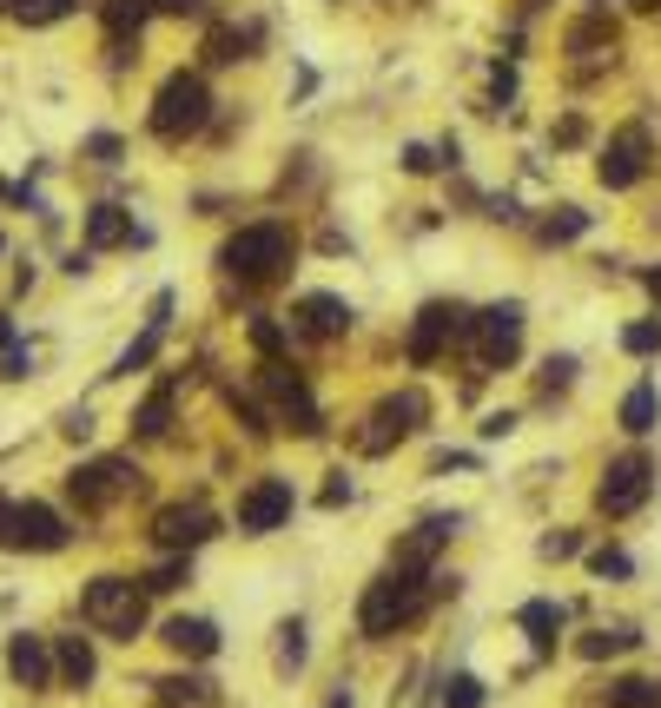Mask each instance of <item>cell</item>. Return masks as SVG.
<instances>
[{
  "instance_id": "obj_33",
  "label": "cell",
  "mask_w": 661,
  "mask_h": 708,
  "mask_svg": "<svg viewBox=\"0 0 661 708\" xmlns=\"http://www.w3.org/2000/svg\"><path fill=\"white\" fill-rule=\"evenodd\" d=\"M622 351H628V358H654V351H661V319L628 325V332H622Z\"/></svg>"
},
{
  "instance_id": "obj_12",
  "label": "cell",
  "mask_w": 661,
  "mask_h": 708,
  "mask_svg": "<svg viewBox=\"0 0 661 708\" xmlns=\"http://www.w3.org/2000/svg\"><path fill=\"white\" fill-rule=\"evenodd\" d=\"M66 517L47 510V504H14L8 510V549H40V557H53V549H66Z\"/></svg>"
},
{
  "instance_id": "obj_7",
  "label": "cell",
  "mask_w": 661,
  "mask_h": 708,
  "mask_svg": "<svg viewBox=\"0 0 661 708\" xmlns=\"http://www.w3.org/2000/svg\"><path fill=\"white\" fill-rule=\"evenodd\" d=\"M66 490H73V504H79V510H107V504H120V497H133V490H139V463H133V457L79 463L73 477H66Z\"/></svg>"
},
{
  "instance_id": "obj_29",
  "label": "cell",
  "mask_w": 661,
  "mask_h": 708,
  "mask_svg": "<svg viewBox=\"0 0 661 708\" xmlns=\"http://www.w3.org/2000/svg\"><path fill=\"white\" fill-rule=\"evenodd\" d=\"M529 636H536V649H556V622H562V609L556 603H523V616H516Z\"/></svg>"
},
{
  "instance_id": "obj_38",
  "label": "cell",
  "mask_w": 661,
  "mask_h": 708,
  "mask_svg": "<svg viewBox=\"0 0 661 708\" xmlns=\"http://www.w3.org/2000/svg\"><path fill=\"white\" fill-rule=\"evenodd\" d=\"M252 345H259L265 358H278V351H285V332H278L272 319H252Z\"/></svg>"
},
{
  "instance_id": "obj_6",
  "label": "cell",
  "mask_w": 661,
  "mask_h": 708,
  "mask_svg": "<svg viewBox=\"0 0 661 708\" xmlns=\"http://www.w3.org/2000/svg\"><path fill=\"white\" fill-rule=\"evenodd\" d=\"M470 345H476V364H483V371H503V364H516V351H523V305H516V298H503V305L476 311V332H470Z\"/></svg>"
},
{
  "instance_id": "obj_57",
  "label": "cell",
  "mask_w": 661,
  "mask_h": 708,
  "mask_svg": "<svg viewBox=\"0 0 661 708\" xmlns=\"http://www.w3.org/2000/svg\"><path fill=\"white\" fill-rule=\"evenodd\" d=\"M596 8H602V0H596Z\"/></svg>"
},
{
  "instance_id": "obj_51",
  "label": "cell",
  "mask_w": 661,
  "mask_h": 708,
  "mask_svg": "<svg viewBox=\"0 0 661 708\" xmlns=\"http://www.w3.org/2000/svg\"><path fill=\"white\" fill-rule=\"evenodd\" d=\"M641 285H648V298H661V272H641Z\"/></svg>"
},
{
  "instance_id": "obj_49",
  "label": "cell",
  "mask_w": 661,
  "mask_h": 708,
  "mask_svg": "<svg viewBox=\"0 0 661 708\" xmlns=\"http://www.w3.org/2000/svg\"><path fill=\"white\" fill-rule=\"evenodd\" d=\"M510 431H516L510 411H489V418H483V437H510Z\"/></svg>"
},
{
  "instance_id": "obj_40",
  "label": "cell",
  "mask_w": 661,
  "mask_h": 708,
  "mask_svg": "<svg viewBox=\"0 0 661 708\" xmlns=\"http://www.w3.org/2000/svg\"><path fill=\"white\" fill-rule=\"evenodd\" d=\"M575 549H583V536H575V530H562V536H542V557H575Z\"/></svg>"
},
{
  "instance_id": "obj_28",
  "label": "cell",
  "mask_w": 661,
  "mask_h": 708,
  "mask_svg": "<svg viewBox=\"0 0 661 708\" xmlns=\"http://www.w3.org/2000/svg\"><path fill=\"white\" fill-rule=\"evenodd\" d=\"M139 583H146V596L179 589V583H192V557H179V549H165V563H159L152 576H139Z\"/></svg>"
},
{
  "instance_id": "obj_14",
  "label": "cell",
  "mask_w": 661,
  "mask_h": 708,
  "mask_svg": "<svg viewBox=\"0 0 661 708\" xmlns=\"http://www.w3.org/2000/svg\"><path fill=\"white\" fill-rule=\"evenodd\" d=\"M457 536V517H424L417 530H410L397 549H390V570H410V576H424L431 563H437V549Z\"/></svg>"
},
{
  "instance_id": "obj_52",
  "label": "cell",
  "mask_w": 661,
  "mask_h": 708,
  "mask_svg": "<svg viewBox=\"0 0 661 708\" xmlns=\"http://www.w3.org/2000/svg\"><path fill=\"white\" fill-rule=\"evenodd\" d=\"M8 345H14V325H8V319H0V351H8Z\"/></svg>"
},
{
  "instance_id": "obj_23",
  "label": "cell",
  "mask_w": 661,
  "mask_h": 708,
  "mask_svg": "<svg viewBox=\"0 0 661 708\" xmlns=\"http://www.w3.org/2000/svg\"><path fill=\"white\" fill-rule=\"evenodd\" d=\"M252 27H212V40H205V60L212 66H232V60H245V53H252Z\"/></svg>"
},
{
  "instance_id": "obj_56",
  "label": "cell",
  "mask_w": 661,
  "mask_h": 708,
  "mask_svg": "<svg viewBox=\"0 0 661 708\" xmlns=\"http://www.w3.org/2000/svg\"><path fill=\"white\" fill-rule=\"evenodd\" d=\"M0 252H8V239H0Z\"/></svg>"
},
{
  "instance_id": "obj_41",
  "label": "cell",
  "mask_w": 661,
  "mask_h": 708,
  "mask_svg": "<svg viewBox=\"0 0 661 708\" xmlns=\"http://www.w3.org/2000/svg\"><path fill=\"white\" fill-rule=\"evenodd\" d=\"M569 377H575V358H549L542 364V390H562Z\"/></svg>"
},
{
  "instance_id": "obj_54",
  "label": "cell",
  "mask_w": 661,
  "mask_h": 708,
  "mask_svg": "<svg viewBox=\"0 0 661 708\" xmlns=\"http://www.w3.org/2000/svg\"><path fill=\"white\" fill-rule=\"evenodd\" d=\"M0 14H14V0H0Z\"/></svg>"
},
{
  "instance_id": "obj_55",
  "label": "cell",
  "mask_w": 661,
  "mask_h": 708,
  "mask_svg": "<svg viewBox=\"0 0 661 708\" xmlns=\"http://www.w3.org/2000/svg\"><path fill=\"white\" fill-rule=\"evenodd\" d=\"M635 8H661V0H635Z\"/></svg>"
},
{
  "instance_id": "obj_11",
  "label": "cell",
  "mask_w": 661,
  "mask_h": 708,
  "mask_svg": "<svg viewBox=\"0 0 661 708\" xmlns=\"http://www.w3.org/2000/svg\"><path fill=\"white\" fill-rule=\"evenodd\" d=\"M205 536H219V517H212L205 504H165V510L152 517V543H159V549H179V557H192Z\"/></svg>"
},
{
  "instance_id": "obj_3",
  "label": "cell",
  "mask_w": 661,
  "mask_h": 708,
  "mask_svg": "<svg viewBox=\"0 0 661 708\" xmlns=\"http://www.w3.org/2000/svg\"><path fill=\"white\" fill-rule=\"evenodd\" d=\"M79 616H87L93 629H107V636L133 643L146 629V583L139 576H93L87 596H79Z\"/></svg>"
},
{
  "instance_id": "obj_19",
  "label": "cell",
  "mask_w": 661,
  "mask_h": 708,
  "mask_svg": "<svg viewBox=\"0 0 661 708\" xmlns=\"http://www.w3.org/2000/svg\"><path fill=\"white\" fill-rule=\"evenodd\" d=\"M93 669H100V656H93L87 636H60V643H53V675H60L66 688H87Z\"/></svg>"
},
{
  "instance_id": "obj_39",
  "label": "cell",
  "mask_w": 661,
  "mask_h": 708,
  "mask_svg": "<svg viewBox=\"0 0 661 708\" xmlns=\"http://www.w3.org/2000/svg\"><path fill=\"white\" fill-rule=\"evenodd\" d=\"M27 371H34V358H27L21 345H8V358H0V377H8V384H21Z\"/></svg>"
},
{
  "instance_id": "obj_30",
  "label": "cell",
  "mask_w": 661,
  "mask_h": 708,
  "mask_svg": "<svg viewBox=\"0 0 661 708\" xmlns=\"http://www.w3.org/2000/svg\"><path fill=\"white\" fill-rule=\"evenodd\" d=\"M622 649H635L628 629H615V636H609V629H596V636L575 643V656H583V662H609V656H622Z\"/></svg>"
},
{
  "instance_id": "obj_50",
  "label": "cell",
  "mask_w": 661,
  "mask_h": 708,
  "mask_svg": "<svg viewBox=\"0 0 661 708\" xmlns=\"http://www.w3.org/2000/svg\"><path fill=\"white\" fill-rule=\"evenodd\" d=\"M8 510H14V504H8V497H0V549H8Z\"/></svg>"
},
{
  "instance_id": "obj_36",
  "label": "cell",
  "mask_w": 661,
  "mask_h": 708,
  "mask_svg": "<svg viewBox=\"0 0 661 708\" xmlns=\"http://www.w3.org/2000/svg\"><path fill=\"white\" fill-rule=\"evenodd\" d=\"M444 708H483V682L476 675H450L444 682Z\"/></svg>"
},
{
  "instance_id": "obj_42",
  "label": "cell",
  "mask_w": 661,
  "mask_h": 708,
  "mask_svg": "<svg viewBox=\"0 0 661 708\" xmlns=\"http://www.w3.org/2000/svg\"><path fill=\"white\" fill-rule=\"evenodd\" d=\"M87 152H93V160H100V166H113V160H120V152H126V146H120L113 133H93V139H87Z\"/></svg>"
},
{
  "instance_id": "obj_25",
  "label": "cell",
  "mask_w": 661,
  "mask_h": 708,
  "mask_svg": "<svg viewBox=\"0 0 661 708\" xmlns=\"http://www.w3.org/2000/svg\"><path fill=\"white\" fill-rule=\"evenodd\" d=\"M583 232H589V212H583V206H556V212L542 219V239H549V246H569V239H583Z\"/></svg>"
},
{
  "instance_id": "obj_44",
  "label": "cell",
  "mask_w": 661,
  "mask_h": 708,
  "mask_svg": "<svg viewBox=\"0 0 661 708\" xmlns=\"http://www.w3.org/2000/svg\"><path fill=\"white\" fill-rule=\"evenodd\" d=\"M403 166H410V173H437L444 160H437V152H431V146H410V152H403Z\"/></svg>"
},
{
  "instance_id": "obj_53",
  "label": "cell",
  "mask_w": 661,
  "mask_h": 708,
  "mask_svg": "<svg viewBox=\"0 0 661 708\" xmlns=\"http://www.w3.org/2000/svg\"><path fill=\"white\" fill-rule=\"evenodd\" d=\"M324 708H351V695H330V701H324Z\"/></svg>"
},
{
  "instance_id": "obj_15",
  "label": "cell",
  "mask_w": 661,
  "mask_h": 708,
  "mask_svg": "<svg viewBox=\"0 0 661 708\" xmlns=\"http://www.w3.org/2000/svg\"><path fill=\"white\" fill-rule=\"evenodd\" d=\"M298 319H304L311 338H345V332H351V305H345L338 291H304V298H298Z\"/></svg>"
},
{
  "instance_id": "obj_9",
  "label": "cell",
  "mask_w": 661,
  "mask_h": 708,
  "mask_svg": "<svg viewBox=\"0 0 661 708\" xmlns=\"http://www.w3.org/2000/svg\"><path fill=\"white\" fill-rule=\"evenodd\" d=\"M424 418H431V398L424 390H397V398H384L377 405V418H371V431L358 437V450H390L397 437H410V431H424Z\"/></svg>"
},
{
  "instance_id": "obj_1",
  "label": "cell",
  "mask_w": 661,
  "mask_h": 708,
  "mask_svg": "<svg viewBox=\"0 0 661 708\" xmlns=\"http://www.w3.org/2000/svg\"><path fill=\"white\" fill-rule=\"evenodd\" d=\"M291 252H298L291 225L259 219V225H238V232H232L225 252H219V265H225V278H238V285H278V278L291 272Z\"/></svg>"
},
{
  "instance_id": "obj_37",
  "label": "cell",
  "mask_w": 661,
  "mask_h": 708,
  "mask_svg": "<svg viewBox=\"0 0 661 708\" xmlns=\"http://www.w3.org/2000/svg\"><path fill=\"white\" fill-rule=\"evenodd\" d=\"M60 431H66L73 444H87V437H93V411H87V405H73V411H60Z\"/></svg>"
},
{
  "instance_id": "obj_32",
  "label": "cell",
  "mask_w": 661,
  "mask_h": 708,
  "mask_svg": "<svg viewBox=\"0 0 661 708\" xmlns=\"http://www.w3.org/2000/svg\"><path fill=\"white\" fill-rule=\"evenodd\" d=\"M66 14H73V0H14V21L21 27H53Z\"/></svg>"
},
{
  "instance_id": "obj_18",
  "label": "cell",
  "mask_w": 661,
  "mask_h": 708,
  "mask_svg": "<svg viewBox=\"0 0 661 708\" xmlns=\"http://www.w3.org/2000/svg\"><path fill=\"white\" fill-rule=\"evenodd\" d=\"M133 239H146V232H133V212H120V206L87 212V252H113V246H133Z\"/></svg>"
},
{
  "instance_id": "obj_17",
  "label": "cell",
  "mask_w": 661,
  "mask_h": 708,
  "mask_svg": "<svg viewBox=\"0 0 661 708\" xmlns=\"http://www.w3.org/2000/svg\"><path fill=\"white\" fill-rule=\"evenodd\" d=\"M159 636L173 656H219V622H205V616H173Z\"/></svg>"
},
{
  "instance_id": "obj_34",
  "label": "cell",
  "mask_w": 661,
  "mask_h": 708,
  "mask_svg": "<svg viewBox=\"0 0 661 708\" xmlns=\"http://www.w3.org/2000/svg\"><path fill=\"white\" fill-rule=\"evenodd\" d=\"M278 669H304V622L298 616L278 629Z\"/></svg>"
},
{
  "instance_id": "obj_20",
  "label": "cell",
  "mask_w": 661,
  "mask_h": 708,
  "mask_svg": "<svg viewBox=\"0 0 661 708\" xmlns=\"http://www.w3.org/2000/svg\"><path fill=\"white\" fill-rule=\"evenodd\" d=\"M159 708H219V682L212 675H165Z\"/></svg>"
},
{
  "instance_id": "obj_35",
  "label": "cell",
  "mask_w": 661,
  "mask_h": 708,
  "mask_svg": "<svg viewBox=\"0 0 661 708\" xmlns=\"http://www.w3.org/2000/svg\"><path fill=\"white\" fill-rule=\"evenodd\" d=\"M159 338H165V332H146L139 345H126V351H120V364H113V377H133L139 364H152V351H159Z\"/></svg>"
},
{
  "instance_id": "obj_21",
  "label": "cell",
  "mask_w": 661,
  "mask_h": 708,
  "mask_svg": "<svg viewBox=\"0 0 661 708\" xmlns=\"http://www.w3.org/2000/svg\"><path fill=\"white\" fill-rule=\"evenodd\" d=\"M152 14V0H100V21H107V40H139Z\"/></svg>"
},
{
  "instance_id": "obj_31",
  "label": "cell",
  "mask_w": 661,
  "mask_h": 708,
  "mask_svg": "<svg viewBox=\"0 0 661 708\" xmlns=\"http://www.w3.org/2000/svg\"><path fill=\"white\" fill-rule=\"evenodd\" d=\"M609 708H661V688L641 682V675H622V682L609 688Z\"/></svg>"
},
{
  "instance_id": "obj_22",
  "label": "cell",
  "mask_w": 661,
  "mask_h": 708,
  "mask_svg": "<svg viewBox=\"0 0 661 708\" xmlns=\"http://www.w3.org/2000/svg\"><path fill=\"white\" fill-rule=\"evenodd\" d=\"M661 424V398H654V384H635L628 398H622V431L628 437H648Z\"/></svg>"
},
{
  "instance_id": "obj_45",
  "label": "cell",
  "mask_w": 661,
  "mask_h": 708,
  "mask_svg": "<svg viewBox=\"0 0 661 708\" xmlns=\"http://www.w3.org/2000/svg\"><path fill=\"white\" fill-rule=\"evenodd\" d=\"M165 325H173V291H159V298H152V319H146V332H165Z\"/></svg>"
},
{
  "instance_id": "obj_13",
  "label": "cell",
  "mask_w": 661,
  "mask_h": 708,
  "mask_svg": "<svg viewBox=\"0 0 661 708\" xmlns=\"http://www.w3.org/2000/svg\"><path fill=\"white\" fill-rule=\"evenodd\" d=\"M641 173H648V133H641V126H628V133H615V139H609V152L596 160V179H602L609 192H628Z\"/></svg>"
},
{
  "instance_id": "obj_10",
  "label": "cell",
  "mask_w": 661,
  "mask_h": 708,
  "mask_svg": "<svg viewBox=\"0 0 661 708\" xmlns=\"http://www.w3.org/2000/svg\"><path fill=\"white\" fill-rule=\"evenodd\" d=\"M298 510V490H291V477H259L252 490L238 497V530L245 536H272L285 517Z\"/></svg>"
},
{
  "instance_id": "obj_24",
  "label": "cell",
  "mask_w": 661,
  "mask_h": 708,
  "mask_svg": "<svg viewBox=\"0 0 661 708\" xmlns=\"http://www.w3.org/2000/svg\"><path fill=\"white\" fill-rule=\"evenodd\" d=\"M569 53H615V27H609L602 14L575 21V27H569Z\"/></svg>"
},
{
  "instance_id": "obj_2",
  "label": "cell",
  "mask_w": 661,
  "mask_h": 708,
  "mask_svg": "<svg viewBox=\"0 0 661 708\" xmlns=\"http://www.w3.org/2000/svg\"><path fill=\"white\" fill-rule=\"evenodd\" d=\"M431 583L424 576H410V570H390V576H377L371 589H364V603H358V629L371 643H384V636H397V629H410L424 609H431Z\"/></svg>"
},
{
  "instance_id": "obj_27",
  "label": "cell",
  "mask_w": 661,
  "mask_h": 708,
  "mask_svg": "<svg viewBox=\"0 0 661 708\" xmlns=\"http://www.w3.org/2000/svg\"><path fill=\"white\" fill-rule=\"evenodd\" d=\"M278 405H285V424L298 437H324V411L311 405V390H291V398H278Z\"/></svg>"
},
{
  "instance_id": "obj_47",
  "label": "cell",
  "mask_w": 661,
  "mask_h": 708,
  "mask_svg": "<svg viewBox=\"0 0 661 708\" xmlns=\"http://www.w3.org/2000/svg\"><path fill=\"white\" fill-rule=\"evenodd\" d=\"M152 14H205V0H152Z\"/></svg>"
},
{
  "instance_id": "obj_43",
  "label": "cell",
  "mask_w": 661,
  "mask_h": 708,
  "mask_svg": "<svg viewBox=\"0 0 661 708\" xmlns=\"http://www.w3.org/2000/svg\"><path fill=\"white\" fill-rule=\"evenodd\" d=\"M635 563L622 557V549H596V576H628Z\"/></svg>"
},
{
  "instance_id": "obj_5",
  "label": "cell",
  "mask_w": 661,
  "mask_h": 708,
  "mask_svg": "<svg viewBox=\"0 0 661 708\" xmlns=\"http://www.w3.org/2000/svg\"><path fill=\"white\" fill-rule=\"evenodd\" d=\"M470 332H476V311H463V305H450V298H431L424 311H417V325H410V364H437L450 345H470Z\"/></svg>"
},
{
  "instance_id": "obj_26",
  "label": "cell",
  "mask_w": 661,
  "mask_h": 708,
  "mask_svg": "<svg viewBox=\"0 0 661 708\" xmlns=\"http://www.w3.org/2000/svg\"><path fill=\"white\" fill-rule=\"evenodd\" d=\"M139 437H165V431H173V384H165V390H152V398L139 405Z\"/></svg>"
},
{
  "instance_id": "obj_8",
  "label": "cell",
  "mask_w": 661,
  "mask_h": 708,
  "mask_svg": "<svg viewBox=\"0 0 661 708\" xmlns=\"http://www.w3.org/2000/svg\"><path fill=\"white\" fill-rule=\"evenodd\" d=\"M648 490H654V463H648L641 450H628V457H615V463L602 470L596 510H602V517H635V510L648 504Z\"/></svg>"
},
{
  "instance_id": "obj_46",
  "label": "cell",
  "mask_w": 661,
  "mask_h": 708,
  "mask_svg": "<svg viewBox=\"0 0 661 708\" xmlns=\"http://www.w3.org/2000/svg\"><path fill=\"white\" fill-rule=\"evenodd\" d=\"M338 504H351V477H345V470L324 484V510H338Z\"/></svg>"
},
{
  "instance_id": "obj_16",
  "label": "cell",
  "mask_w": 661,
  "mask_h": 708,
  "mask_svg": "<svg viewBox=\"0 0 661 708\" xmlns=\"http://www.w3.org/2000/svg\"><path fill=\"white\" fill-rule=\"evenodd\" d=\"M8 675H14L21 688H53V649H47L40 636H14V643H8Z\"/></svg>"
},
{
  "instance_id": "obj_48",
  "label": "cell",
  "mask_w": 661,
  "mask_h": 708,
  "mask_svg": "<svg viewBox=\"0 0 661 708\" xmlns=\"http://www.w3.org/2000/svg\"><path fill=\"white\" fill-rule=\"evenodd\" d=\"M583 139H589L583 120H562V126H556V146H583Z\"/></svg>"
},
{
  "instance_id": "obj_4",
  "label": "cell",
  "mask_w": 661,
  "mask_h": 708,
  "mask_svg": "<svg viewBox=\"0 0 661 708\" xmlns=\"http://www.w3.org/2000/svg\"><path fill=\"white\" fill-rule=\"evenodd\" d=\"M212 120V87L199 80V73H173V80L159 87V100H152V133L165 139V146H179L186 133H199Z\"/></svg>"
}]
</instances>
